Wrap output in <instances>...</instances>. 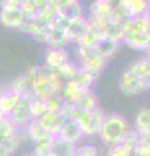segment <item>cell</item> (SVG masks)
<instances>
[{
  "label": "cell",
  "mask_w": 150,
  "mask_h": 156,
  "mask_svg": "<svg viewBox=\"0 0 150 156\" xmlns=\"http://www.w3.org/2000/svg\"><path fill=\"white\" fill-rule=\"evenodd\" d=\"M37 120L48 134L55 136V135L59 134L60 126L63 124V121H64V116L61 115V112L47 111L46 113H43L39 119H37Z\"/></svg>",
  "instance_id": "obj_10"
},
{
  "label": "cell",
  "mask_w": 150,
  "mask_h": 156,
  "mask_svg": "<svg viewBox=\"0 0 150 156\" xmlns=\"http://www.w3.org/2000/svg\"><path fill=\"white\" fill-rule=\"evenodd\" d=\"M133 156H150V146L141 142L138 144V147L134 150Z\"/></svg>",
  "instance_id": "obj_32"
},
{
  "label": "cell",
  "mask_w": 150,
  "mask_h": 156,
  "mask_svg": "<svg viewBox=\"0 0 150 156\" xmlns=\"http://www.w3.org/2000/svg\"><path fill=\"white\" fill-rule=\"evenodd\" d=\"M57 135L73 144H77L84 138V134H82V131L80 129V125L73 117H64V121H63V124L60 126Z\"/></svg>",
  "instance_id": "obj_6"
},
{
  "label": "cell",
  "mask_w": 150,
  "mask_h": 156,
  "mask_svg": "<svg viewBox=\"0 0 150 156\" xmlns=\"http://www.w3.org/2000/svg\"><path fill=\"white\" fill-rule=\"evenodd\" d=\"M17 2H20V3H24V2H25V0H17Z\"/></svg>",
  "instance_id": "obj_40"
},
{
  "label": "cell",
  "mask_w": 150,
  "mask_h": 156,
  "mask_svg": "<svg viewBox=\"0 0 150 156\" xmlns=\"http://www.w3.org/2000/svg\"><path fill=\"white\" fill-rule=\"evenodd\" d=\"M76 62L80 68L98 77L106 65V58L99 55L94 47L76 46Z\"/></svg>",
  "instance_id": "obj_2"
},
{
  "label": "cell",
  "mask_w": 150,
  "mask_h": 156,
  "mask_svg": "<svg viewBox=\"0 0 150 156\" xmlns=\"http://www.w3.org/2000/svg\"><path fill=\"white\" fill-rule=\"evenodd\" d=\"M134 130L140 134L141 138L146 136L150 133V109L142 108L138 111V113L134 120Z\"/></svg>",
  "instance_id": "obj_17"
},
{
  "label": "cell",
  "mask_w": 150,
  "mask_h": 156,
  "mask_svg": "<svg viewBox=\"0 0 150 156\" xmlns=\"http://www.w3.org/2000/svg\"><path fill=\"white\" fill-rule=\"evenodd\" d=\"M77 144H73L61 138L59 135H55L51 138V155L52 156H75L76 155Z\"/></svg>",
  "instance_id": "obj_13"
},
{
  "label": "cell",
  "mask_w": 150,
  "mask_h": 156,
  "mask_svg": "<svg viewBox=\"0 0 150 156\" xmlns=\"http://www.w3.org/2000/svg\"><path fill=\"white\" fill-rule=\"evenodd\" d=\"M18 144H20L18 133L12 136L0 139V156H12L17 151Z\"/></svg>",
  "instance_id": "obj_22"
},
{
  "label": "cell",
  "mask_w": 150,
  "mask_h": 156,
  "mask_svg": "<svg viewBox=\"0 0 150 156\" xmlns=\"http://www.w3.org/2000/svg\"><path fill=\"white\" fill-rule=\"evenodd\" d=\"M63 104H64V100H63V98L60 95H54L50 99L46 100L47 111H51V112H60L63 108Z\"/></svg>",
  "instance_id": "obj_30"
},
{
  "label": "cell",
  "mask_w": 150,
  "mask_h": 156,
  "mask_svg": "<svg viewBox=\"0 0 150 156\" xmlns=\"http://www.w3.org/2000/svg\"><path fill=\"white\" fill-rule=\"evenodd\" d=\"M46 44L51 48H65L68 44H71V38L68 35V31L65 29L52 23L48 29L47 38H46Z\"/></svg>",
  "instance_id": "obj_8"
},
{
  "label": "cell",
  "mask_w": 150,
  "mask_h": 156,
  "mask_svg": "<svg viewBox=\"0 0 150 156\" xmlns=\"http://www.w3.org/2000/svg\"><path fill=\"white\" fill-rule=\"evenodd\" d=\"M73 107L77 111H81V112H86V111H91V109L97 108V107H98V104H97V98H95L94 92L91 91V89L86 90L84 94H82V96L80 98V100L77 101Z\"/></svg>",
  "instance_id": "obj_21"
},
{
  "label": "cell",
  "mask_w": 150,
  "mask_h": 156,
  "mask_svg": "<svg viewBox=\"0 0 150 156\" xmlns=\"http://www.w3.org/2000/svg\"><path fill=\"white\" fill-rule=\"evenodd\" d=\"M148 56H149V57H150V55H148Z\"/></svg>",
  "instance_id": "obj_44"
},
{
  "label": "cell",
  "mask_w": 150,
  "mask_h": 156,
  "mask_svg": "<svg viewBox=\"0 0 150 156\" xmlns=\"http://www.w3.org/2000/svg\"><path fill=\"white\" fill-rule=\"evenodd\" d=\"M129 130V125L124 117L119 115H110L104 117L98 135L104 144L111 147L122 143Z\"/></svg>",
  "instance_id": "obj_1"
},
{
  "label": "cell",
  "mask_w": 150,
  "mask_h": 156,
  "mask_svg": "<svg viewBox=\"0 0 150 156\" xmlns=\"http://www.w3.org/2000/svg\"><path fill=\"white\" fill-rule=\"evenodd\" d=\"M86 90H89V89H85L77 80H69V81L64 82V86H63V89H61L60 96L63 98V100H64L65 103L75 105L77 101L80 100V98L82 96V94H84Z\"/></svg>",
  "instance_id": "obj_9"
},
{
  "label": "cell",
  "mask_w": 150,
  "mask_h": 156,
  "mask_svg": "<svg viewBox=\"0 0 150 156\" xmlns=\"http://www.w3.org/2000/svg\"><path fill=\"white\" fill-rule=\"evenodd\" d=\"M26 156H34V155H26Z\"/></svg>",
  "instance_id": "obj_42"
},
{
  "label": "cell",
  "mask_w": 150,
  "mask_h": 156,
  "mask_svg": "<svg viewBox=\"0 0 150 156\" xmlns=\"http://www.w3.org/2000/svg\"><path fill=\"white\" fill-rule=\"evenodd\" d=\"M76 2H80V0H52V4H54L55 8L57 9V12H59L60 9L68 7V5H71V4H73Z\"/></svg>",
  "instance_id": "obj_33"
},
{
  "label": "cell",
  "mask_w": 150,
  "mask_h": 156,
  "mask_svg": "<svg viewBox=\"0 0 150 156\" xmlns=\"http://www.w3.org/2000/svg\"><path fill=\"white\" fill-rule=\"evenodd\" d=\"M0 92H2V86H0Z\"/></svg>",
  "instance_id": "obj_41"
},
{
  "label": "cell",
  "mask_w": 150,
  "mask_h": 156,
  "mask_svg": "<svg viewBox=\"0 0 150 156\" xmlns=\"http://www.w3.org/2000/svg\"><path fill=\"white\" fill-rule=\"evenodd\" d=\"M132 156H133V155H132Z\"/></svg>",
  "instance_id": "obj_45"
},
{
  "label": "cell",
  "mask_w": 150,
  "mask_h": 156,
  "mask_svg": "<svg viewBox=\"0 0 150 156\" xmlns=\"http://www.w3.org/2000/svg\"><path fill=\"white\" fill-rule=\"evenodd\" d=\"M149 41H150V31L132 34V35H125L123 38V42L125 44L130 48H133V50H136V51H146Z\"/></svg>",
  "instance_id": "obj_15"
},
{
  "label": "cell",
  "mask_w": 150,
  "mask_h": 156,
  "mask_svg": "<svg viewBox=\"0 0 150 156\" xmlns=\"http://www.w3.org/2000/svg\"><path fill=\"white\" fill-rule=\"evenodd\" d=\"M29 2L34 5V8L38 12L42 11V9H45L46 7H48L51 4V0H29Z\"/></svg>",
  "instance_id": "obj_34"
},
{
  "label": "cell",
  "mask_w": 150,
  "mask_h": 156,
  "mask_svg": "<svg viewBox=\"0 0 150 156\" xmlns=\"http://www.w3.org/2000/svg\"><path fill=\"white\" fill-rule=\"evenodd\" d=\"M4 117H5V116H4V113H3V112H2V109H0V120H3V119H4Z\"/></svg>",
  "instance_id": "obj_37"
},
{
  "label": "cell",
  "mask_w": 150,
  "mask_h": 156,
  "mask_svg": "<svg viewBox=\"0 0 150 156\" xmlns=\"http://www.w3.org/2000/svg\"><path fill=\"white\" fill-rule=\"evenodd\" d=\"M116 5L127 18H133L148 13L149 0H119Z\"/></svg>",
  "instance_id": "obj_7"
},
{
  "label": "cell",
  "mask_w": 150,
  "mask_h": 156,
  "mask_svg": "<svg viewBox=\"0 0 150 156\" xmlns=\"http://www.w3.org/2000/svg\"><path fill=\"white\" fill-rule=\"evenodd\" d=\"M69 61V53L65 48H48L45 55V66L50 68L52 70H56L59 68Z\"/></svg>",
  "instance_id": "obj_12"
},
{
  "label": "cell",
  "mask_w": 150,
  "mask_h": 156,
  "mask_svg": "<svg viewBox=\"0 0 150 156\" xmlns=\"http://www.w3.org/2000/svg\"><path fill=\"white\" fill-rule=\"evenodd\" d=\"M73 117L80 125V129L82 131L84 136H94L99 134L101 126L103 124L104 120V115L98 107L91 111H86V112H81L77 111L75 108L73 112Z\"/></svg>",
  "instance_id": "obj_3"
},
{
  "label": "cell",
  "mask_w": 150,
  "mask_h": 156,
  "mask_svg": "<svg viewBox=\"0 0 150 156\" xmlns=\"http://www.w3.org/2000/svg\"><path fill=\"white\" fill-rule=\"evenodd\" d=\"M132 155H133V151L128 148L124 143L111 146L108 151V156H132Z\"/></svg>",
  "instance_id": "obj_29"
},
{
  "label": "cell",
  "mask_w": 150,
  "mask_h": 156,
  "mask_svg": "<svg viewBox=\"0 0 150 156\" xmlns=\"http://www.w3.org/2000/svg\"><path fill=\"white\" fill-rule=\"evenodd\" d=\"M25 20V14H24L21 5L16 8H8L2 9L0 8V23L9 29H18L21 23Z\"/></svg>",
  "instance_id": "obj_11"
},
{
  "label": "cell",
  "mask_w": 150,
  "mask_h": 156,
  "mask_svg": "<svg viewBox=\"0 0 150 156\" xmlns=\"http://www.w3.org/2000/svg\"><path fill=\"white\" fill-rule=\"evenodd\" d=\"M119 89L125 96H134L141 94L145 90H148V81L136 76L128 68L120 77Z\"/></svg>",
  "instance_id": "obj_4"
},
{
  "label": "cell",
  "mask_w": 150,
  "mask_h": 156,
  "mask_svg": "<svg viewBox=\"0 0 150 156\" xmlns=\"http://www.w3.org/2000/svg\"><path fill=\"white\" fill-rule=\"evenodd\" d=\"M57 13H59L60 16L65 17L67 20H69V21H75V20L85 17L84 16V8H82L80 2H76V3L71 4V5H68V7L60 9Z\"/></svg>",
  "instance_id": "obj_24"
},
{
  "label": "cell",
  "mask_w": 150,
  "mask_h": 156,
  "mask_svg": "<svg viewBox=\"0 0 150 156\" xmlns=\"http://www.w3.org/2000/svg\"><path fill=\"white\" fill-rule=\"evenodd\" d=\"M25 131L29 135V138H30L31 140H34L35 143L52 138V135H50L45 129H43V126L38 122V120H31L30 124L26 126Z\"/></svg>",
  "instance_id": "obj_19"
},
{
  "label": "cell",
  "mask_w": 150,
  "mask_h": 156,
  "mask_svg": "<svg viewBox=\"0 0 150 156\" xmlns=\"http://www.w3.org/2000/svg\"><path fill=\"white\" fill-rule=\"evenodd\" d=\"M104 37L101 34L94 26H91L89 23V27L85 30V33L77 39L75 44L76 46H84V47H95L98 44V42L101 39H103Z\"/></svg>",
  "instance_id": "obj_16"
},
{
  "label": "cell",
  "mask_w": 150,
  "mask_h": 156,
  "mask_svg": "<svg viewBox=\"0 0 150 156\" xmlns=\"http://www.w3.org/2000/svg\"><path fill=\"white\" fill-rule=\"evenodd\" d=\"M148 90H150V76L148 78Z\"/></svg>",
  "instance_id": "obj_39"
},
{
  "label": "cell",
  "mask_w": 150,
  "mask_h": 156,
  "mask_svg": "<svg viewBox=\"0 0 150 156\" xmlns=\"http://www.w3.org/2000/svg\"><path fill=\"white\" fill-rule=\"evenodd\" d=\"M129 69L140 78L148 81V78L150 76V57L146 55V57L140 58V60L133 62V64L129 66Z\"/></svg>",
  "instance_id": "obj_23"
},
{
  "label": "cell",
  "mask_w": 150,
  "mask_h": 156,
  "mask_svg": "<svg viewBox=\"0 0 150 156\" xmlns=\"http://www.w3.org/2000/svg\"><path fill=\"white\" fill-rule=\"evenodd\" d=\"M148 16H149V18H150V0H149V8H148Z\"/></svg>",
  "instance_id": "obj_38"
},
{
  "label": "cell",
  "mask_w": 150,
  "mask_h": 156,
  "mask_svg": "<svg viewBox=\"0 0 150 156\" xmlns=\"http://www.w3.org/2000/svg\"><path fill=\"white\" fill-rule=\"evenodd\" d=\"M95 78L97 77L94 74H91L90 72L80 68V70H79V73H77V76H76L75 80L79 81L80 83L85 87V89H90L91 85H93V82L95 81Z\"/></svg>",
  "instance_id": "obj_27"
},
{
  "label": "cell",
  "mask_w": 150,
  "mask_h": 156,
  "mask_svg": "<svg viewBox=\"0 0 150 156\" xmlns=\"http://www.w3.org/2000/svg\"><path fill=\"white\" fill-rule=\"evenodd\" d=\"M80 70V66L76 61H67L65 64H63L59 69H56V72L61 76V78L64 81H69V80H75L77 73Z\"/></svg>",
  "instance_id": "obj_25"
},
{
  "label": "cell",
  "mask_w": 150,
  "mask_h": 156,
  "mask_svg": "<svg viewBox=\"0 0 150 156\" xmlns=\"http://www.w3.org/2000/svg\"><path fill=\"white\" fill-rule=\"evenodd\" d=\"M47 156H52V155H47Z\"/></svg>",
  "instance_id": "obj_43"
},
{
  "label": "cell",
  "mask_w": 150,
  "mask_h": 156,
  "mask_svg": "<svg viewBox=\"0 0 150 156\" xmlns=\"http://www.w3.org/2000/svg\"><path fill=\"white\" fill-rule=\"evenodd\" d=\"M88 27H89L88 17H81L79 20H75V21H72L69 27H68V35L71 38V42L72 43H76V41L85 33V30Z\"/></svg>",
  "instance_id": "obj_20"
},
{
  "label": "cell",
  "mask_w": 150,
  "mask_h": 156,
  "mask_svg": "<svg viewBox=\"0 0 150 156\" xmlns=\"http://www.w3.org/2000/svg\"><path fill=\"white\" fill-rule=\"evenodd\" d=\"M141 142H144V143H146V144H149V146H150V133H149L146 136H144V138H141Z\"/></svg>",
  "instance_id": "obj_35"
},
{
  "label": "cell",
  "mask_w": 150,
  "mask_h": 156,
  "mask_svg": "<svg viewBox=\"0 0 150 156\" xmlns=\"http://www.w3.org/2000/svg\"><path fill=\"white\" fill-rule=\"evenodd\" d=\"M119 46H120V42L112 41V39H108V38H103L98 42V44L94 48L101 56L104 57L106 60H108L110 57H112L115 53L118 52Z\"/></svg>",
  "instance_id": "obj_18"
},
{
  "label": "cell",
  "mask_w": 150,
  "mask_h": 156,
  "mask_svg": "<svg viewBox=\"0 0 150 156\" xmlns=\"http://www.w3.org/2000/svg\"><path fill=\"white\" fill-rule=\"evenodd\" d=\"M20 99H21V95L17 94L11 87L7 89L5 91L2 90V92H0V109H2L4 116L5 117L9 116V113L16 108Z\"/></svg>",
  "instance_id": "obj_14"
},
{
  "label": "cell",
  "mask_w": 150,
  "mask_h": 156,
  "mask_svg": "<svg viewBox=\"0 0 150 156\" xmlns=\"http://www.w3.org/2000/svg\"><path fill=\"white\" fill-rule=\"evenodd\" d=\"M75 156H98V150L93 144H84L76 147Z\"/></svg>",
  "instance_id": "obj_31"
},
{
  "label": "cell",
  "mask_w": 150,
  "mask_h": 156,
  "mask_svg": "<svg viewBox=\"0 0 150 156\" xmlns=\"http://www.w3.org/2000/svg\"><path fill=\"white\" fill-rule=\"evenodd\" d=\"M122 143H124L128 148H130L134 152V150H136L138 147V144L141 143V136H140V134L136 130H129Z\"/></svg>",
  "instance_id": "obj_28"
},
{
  "label": "cell",
  "mask_w": 150,
  "mask_h": 156,
  "mask_svg": "<svg viewBox=\"0 0 150 156\" xmlns=\"http://www.w3.org/2000/svg\"><path fill=\"white\" fill-rule=\"evenodd\" d=\"M106 2H108V3H111V4H116L119 2V0H106Z\"/></svg>",
  "instance_id": "obj_36"
},
{
  "label": "cell",
  "mask_w": 150,
  "mask_h": 156,
  "mask_svg": "<svg viewBox=\"0 0 150 156\" xmlns=\"http://www.w3.org/2000/svg\"><path fill=\"white\" fill-rule=\"evenodd\" d=\"M47 112V105H46V100L42 99H37V98H31L30 101V113L33 120H37L39 117Z\"/></svg>",
  "instance_id": "obj_26"
},
{
  "label": "cell",
  "mask_w": 150,
  "mask_h": 156,
  "mask_svg": "<svg viewBox=\"0 0 150 156\" xmlns=\"http://www.w3.org/2000/svg\"><path fill=\"white\" fill-rule=\"evenodd\" d=\"M30 101H31V96H21L16 108L9 113V116H7L11 120V122L17 128V130L20 131L25 130L26 126L33 120L30 113Z\"/></svg>",
  "instance_id": "obj_5"
}]
</instances>
